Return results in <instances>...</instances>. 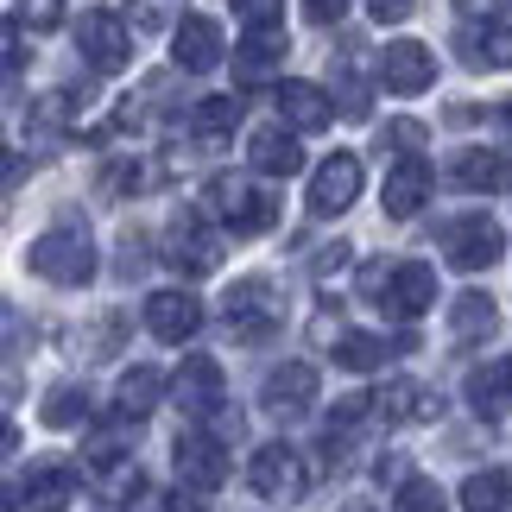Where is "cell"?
<instances>
[{"mask_svg":"<svg viewBox=\"0 0 512 512\" xmlns=\"http://www.w3.org/2000/svg\"><path fill=\"white\" fill-rule=\"evenodd\" d=\"M411 348H418V336H367V329H348V336L336 342V367H348V373H373L386 354H411Z\"/></svg>","mask_w":512,"mask_h":512,"instance_id":"obj_24","label":"cell"},{"mask_svg":"<svg viewBox=\"0 0 512 512\" xmlns=\"http://www.w3.org/2000/svg\"><path fill=\"white\" fill-rule=\"evenodd\" d=\"M165 512H203V494H184V487H177V494L165 500Z\"/></svg>","mask_w":512,"mask_h":512,"instance_id":"obj_41","label":"cell"},{"mask_svg":"<svg viewBox=\"0 0 512 512\" xmlns=\"http://www.w3.org/2000/svg\"><path fill=\"white\" fill-rule=\"evenodd\" d=\"M411 7H418V0H367V13L380 19V26H399V19H411Z\"/></svg>","mask_w":512,"mask_h":512,"instance_id":"obj_39","label":"cell"},{"mask_svg":"<svg viewBox=\"0 0 512 512\" xmlns=\"http://www.w3.org/2000/svg\"><path fill=\"white\" fill-rule=\"evenodd\" d=\"M171 462H177V481L196 487V494H209V487L228 481V443L215 437V430H184V437L171 443Z\"/></svg>","mask_w":512,"mask_h":512,"instance_id":"obj_9","label":"cell"},{"mask_svg":"<svg viewBox=\"0 0 512 512\" xmlns=\"http://www.w3.org/2000/svg\"><path fill=\"white\" fill-rule=\"evenodd\" d=\"M506 253V228L494 215H456V222H443V260L456 272H487L500 266Z\"/></svg>","mask_w":512,"mask_h":512,"instance_id":"obj_6","label":"cell"},{"mask_svg":"<svg viewBox=\"0 0 512 512\" xmlns=\"http://www.w3.org/2000/svg\"><path fill=\"white\" fill-rule=\"evenodd\" d=\"M304 13L317 19V26H336V19L348 13V0H304Z\"/></svg>","mask_w":512,"mask_h":512,"instance_id":"obj_40","label":"cell"},{"mask_svg":"<svg viewBox=\"0 0 512 512\" xmlns=\"http://www.w3.org/2000/svg\"><path fill=\"white\" fill-rule=\"evenodd\" d=\"M456 13H462V19H506L512 0H456Z\"/></svg>","mask_w":512,"mask_h":512,"instance_id":"obj_38","label":"cell"},{"mask_svg":"<svg viewBox=\"0 0 512 512\" xmlns=\"http://www.w3.org/2000/svg\"><path fill=\"white\" fill-rule=\"evenodd\" d=\"M279 64H285V26L247 32L241 45H234V76H241V83H266Z\"/></svg>","mask_w":512,"mask_h":512,"instance_id":"obj_25","label":"cell"},{"mask_svg":"<svg viewBox=\"0 0 512 512\" xmlns=\"http://www.w3.org/2000/svg\"><path fill=\"white\" fill-rule=\"evenodd\" d=\"M272 102H279V121H285V127H298V133H323L329 121H336V102H329V89L298 83V76H285Z\"/></svg>","mask_w":512,"mask_h":512,"instance_id":"obj_18","label":"cell"},{"mask_svg":"<svg viewBox=\"0 0 512 512\" xmlns=\"http://www.w3.org/2000/svg\"><path fill=\"white\" fill-rule=\"evenodd\" d=\"M76 487H83V475H76L70 462H32V475L19 481V506L32 512H64L76 500Z\"/></svg>","mask_w":512,"mask_h":512,"instance_id":"obj_19","label":"cell"},{"mask_svg":"<svg viewBox=\"0 0 512 512\" xmlns=\"http://www.w3.org/2000/svg\"><path fill=\"white\" fill-rule=\"evenodd\" d=\"M500 329V304L487 298V291H462L456 310H449V336H456V348H475Z\"/></svg>","mask_w":512,"mask_h":512,"instance_id":"obj_26","label":"cell"},{"mask_svg":"<svg viewBox=\"0 0 512 512\" xmlns=\"http://www.w3.org/2000/svg\"><path fill=\"white\" fill-rule=\"evenodd\" d=\"M424 203H430V165L411 152V159H399L386 171V215H392V222H411Z\"/></svg>","mask_w":512,"mask_h":512,"instance_id":"obj_22","label":"cell"},{"mask_svg":"<svg viewBox=\"0 0 512 512\" xmlns=\"http://www.w3.org/2000/svg\"><path fill=\"white\" fill-rule=\"evenodd\" d=\"M456 51L468 70H512V26L506 19H468L456 32Z\"/></svg>","mask_w":512,"mask_h":512,"instance_id":"obj_17","label":"cell"},{"mask_svg":"<svg viewBox=\"0 0 512 512\" xmlns=\"http://www.w3.org/2000/svg\"><path fill=\"white\" fill-rule=\"evenodd\" d=\"M203 209L222 222V234H234V241H253V234H266L279 222V196L266 184H247V177H209Z\"/></svg>","mask_w":512,"mask_h":512,"instance_id":"obj_1","label":"cell"},{"mask_svg":"<svg viewBox=\"0 0 512 512\" xmlns=\"http://www.w3.org/2000/svg\"><path fill=\"white\" fill-rule=\"evenodd\" d=\"M38 418H45L51 430H70V424H83V418H89V392H83V386H57L51 399H45V411H38Z\"/></svg>","mask_w":512,"mask_h":512,"instance_id":"obj_31","label":"cell"},{"mask_svg":"<svg viewBox=\"0 0 512 512\" xmlns=\"http://www.w3.org/2000/svg\"><path fill=\"white\" fill-rule=\"evenodd\" d=\"M171 392L196 418L228 424V380H222V361H215V354H184V367L171 373Z\"/></svg>","mask_w":512,"mask_h":512,"instance_id":"obj_7","label":"cell"},{"mask_svg":"<svg viewBox=\"0 0 512 512\" xmlns=\"http://www.w3.org/2000/svg\"><path fill=\"white\" fill-rule=\"evenodd\" d=\"M354 196H361V159L354 152H329L317 165V177H310V215L329 222V215L354 209Z\"/></svg>","mask_w":512,"mask_h":512,"instance_id":"obj_11","label":"cell"},{"mask_svg":"<svg viewBox=\"0 0 512 512\" xmlns=\"http://www.w3.org/2000/svg\"><path fill=\"white\" fill-rule=\"evenodd\" d=\"M57 13H64V0H19V13H13V26H32V32H51V26H57Z\"/></svg>","mask_w":512,"mask_h":512,"instance_id":"obj_36","label":"cell"},{"mask_svg":"<svg viewBox=\"0 0 512 512\" xmlns=\"http://www.w3.org/2000/svg\"><path fill=\"white\" fill-rule=\"evenodd\" d=\"M222 222H209V209H184L171 215L165 228V260L184 272V279H209L215 266H222V234H215Z\"/></svg>","mask_w":512,"mask_h":512,"instance_id":"obj_4","label":"cell"},{"mask_svg":"<svg viewBox=\"0 0 512 512\" xmlns=\"http://www.w3.org/2000/svg\"><path fill=\"white\" fill-rule=\"evenodd\" d=\"M392 512H449V500H443V487H437V481L405 475V487L392 494Z\"/></svg>","mask_w":512,"mask_h":512,"instance_id":"obj_32","label":"cell"},{"mask_svg":"<svg viewBox=\"0 0 512 512\" xmlns=\"http://www.w3.org/2000/svg\"><path fill=\"white\" fill-rule=\"evenodd\" d=\"M247 165L260 171V177H291V171H304V146H298V127H260L247 140Z\"/></svg>","mask_w":512,"mask_h":512,"instance_id":"obj_21","label":"cell"},{"mask_svg":"<svg viewBox=\"0 0 512 512\" xmlns=\"http://www.w3.org/2000/svg\"><path fill=\"white\" fill-rule=\"evenodd\" d=\"M468 405H475V418H506L512 411V354L468 373Z\"/></svg>","mask_w":512,"mask_h":512,"instance_id":"obj_23","label":"cell"},{"mask_svg":"<svg viewBox=\"0 0 512 512\" xmlns=\"http://www.w3.org/2000/svg\"><path fill=\"white\" fill-rule=\"evenodd\" d=\"M247 481H253V494H266V500H304V494H310L304 456H298L291 443H266V449H253Z\"/></svg>","mask_w":512,"mask_h":512,"instance_id":"obj_8","label":"cell"},{"mask_svg":"<svg viewBox=\"0 0 512 512\" xmlns=\"http://www.w3.org/2000/svg\"><path fill=\"white\" fill-rule=\"evenodd\" d=\"M76 51H83V64L89 70H127V57H133V19L121 13H108V7H89L83 19H76Z\"/></svg>","mask_w":512,"mask_h":512,"instance_id":"obj_5","label":"cell"},{"mask_svg":"<svg viewBox=\"0 0 512 512\" xmlns=\"http://www.w3.org/2000/svg\"><path fill=\"white\" fill-rule=\"evenodd\" d=\"M146 329L171 348H184L196 329H203V298L196 291H152L146 298Z\"/></svg>","mask_w":512,"mask_h":512,"instance_id":"obj_14","label":"cell"},{"mask_svg":"<svg viewBox=\"0 0 512 512\" xmlns=\"http://www.w3.org/2000/svg\"><path fill=\"white\" fill-rule=\"evenodd\" d=\"M222 57H228L222 26L203 19V13H184V26L171 32V64L190 70V76H209V70H222Z\"/></svg>","mask_w":512,"mask_h":512,"instance_id":"obj_12","label":"cell"},{"mask_svg":"<svg viewBox=\"0 0 512 512\" xmlns=\"http://www.w3.org/2000/svg\"><path fill=\"white\" fill-rule=\"evenodd\" d=\"M336 108L348 114V121H361V114H367V83H361V70H354V57L336 64Z\"/></svg>","mask_w":512,"mask_h":512,"instance_id":"obj_34","label":"cell"},{"mask_svg":"<svg viewBox=\"0 0 512 512\" xmlns=\"http://www.w3.org/2000/svg\"><path fill=\"white\" fill-rule=\"evenodd\" d=\"M234 19H241L247 32H266V26H285V0H228Z\"/></svg>","mask_w":512,"mask_h":512,"instance_id":"obj_35","label":"cell"},{"mask_svg":"<svg viewBox=\"0 0 512 512\" xmlns=\"http://www.w3.org/2000/svg\"><path fill=\"white\" fill-rule=\"evenodd\" d=\"M159 399H165V373L140 361V367L121 373V386H114V418H133V424H140Z\"/></svg>","mask_w":512,"mask_h":512,"instance_id":"obj_27","label":"cell"},{"mask_svg":"<svg viewBox=\"0 0 512 512\" xmlns=\"http://www.w3.org/2000/svg\"><path fill=\"white\" fill-rule=\"evenodd\" d=\"M342 512H373V506H361V500H354V506H342Z\"/></svg>","mask_w":512,"mask_h":512,"instance_id":"obj_42","label":"cell"},{"mask_svg":"<svg viewBox=\"0 0 512 512\" xmlns=\"http://www.w3.org/2000/svg\"><path fill=\"white\" fill-rule=\"evenodd\" d=\"M222 323H228V336L247 342V348L266 342V336H279V329H285V291L272 285V279H241V285H228Z\"/></svg>","mask_w":512,"mask_h":512,"instance_id":"obj_3","label":"cell"},{"mask_svg":"<svg viewBox=\"0 0 512 512\" xmlns=\"http://www.w3.org/2000/svg\"><path fill=\"white\" fill-rule=\"evenodd\" d=\"M449 184L456 190H481V196H500L512 190V159L506 152H487V146H468L449 159Z\"/></svg>","mask_w":512,"mask_h":512,"instance_id":"obj_20","label":"cell"},{"mask_svg":"<svg viewBox=\"0 0 512 512\" xmlns=\"http://www.w3.org/2000/svg\"><path fill=\"white\" fill-rule=\"evenodd\" d=\"M373 411H380L386 424H437L443 399H437V386H424V380H386L373 392Z\"/></svg>","mask_w":512,"mask_h":512,"instance_id":"obj_15","label":"cell"},{"mask_svg":"<svg viewBox=\"0 0 512 512\" xmlns=\"http://www.w3.org/2000/svg\"><path fill=\"white\" fill-rule=\"evenodd\" d=\"M386 140H392V146H399L405 159H411V152L424 146V127H418V121H392V127H386Z\"/></svg>","mask_w":512,"mask_h":512,"instance_id":"obj_37","label":"cell"},{"mask_svg":"<svg viewBox=\"0 0 512 512\" xmlns=\"http://www.w3.org/2000/svg\"><path fill=\"white\" fill-rule=\"evenodd\" d=\"M380 304H386V317H424V310L437 304V272L424 260H399L386 291H380Z\"/></svg>","mask_w":512,"mask_h":512,"instance_id":"obj_16","label":"cell"},{"mask_svg":"<svg viewBox=\"0 0 512 512\" xmlns=\"http://www.w3.org/2000/svg\"><path fill=\"white\" fill-rule=\"evenodd\" d=\"M241 127V102H234V95H209V102H196L190 108V133L196 140H228V133Z\"/></svg>","mask_w":512,"mask_h":512,"instance_id":"obj_29","label":"cell"},{"mask_svg":"<svg viewBox=\"0 0 512 512\" xmlns=\"http://www.w3.org/2000/svg\"><path fill=\"white\" fill-rule=\"evenodd\" d=\"M133 32H177L184 26V0H127Z\"/></svg>","mask_w":512,"mask_h":512,"instance_id":"obj_30","label":"cell"},{"mask_svg":"<svg viewBox=\"0 0 512 512\" xmlns=\"http://www.w3.org/2000/svg\"><path fill=\"white\" fill-rule=\"evenodd\" d=\"M102 184H108L114 196H140V190H152V165H146V159H114V165L102 171Z\"/></svg>","mask_w":512,"mask_h":512,"instance_id":"obj_33","label":"cell"},{"mask_svg":"<svg viewBox=\"0 0 512 512\" xmlns=\"http://www.w3.org/2000/svg\"><path fill=\"white\" fill-rule=\"evenodd\" d=\"M500 114H506V127H512V102H506V108H500Z\"/></svg>","mask_w":512,"mask_h":512,"instance_id":"obj_43","label":"cell"},{"mask_svg":"<svg viewBox=\"0 0 512 512\" xmlns=\"http://www.w3.org/2000/svg\"><path fill=\"white\" fill-rule=\"evenodd\" d=\"M512 506V475L506 468H481L462 481V512H506Z\"/></svg>","mask_w":512,"mask_h":512,"instance_id":"obj_28","label":"cell"},{"mask_svg":"<svg viewBox=\"0 0 512 512\" xmlns=\"http://www.w3.org/2000/svg\"><path fill=\"white\" fill-rule=\"evenodd\" d=\"M430 83H437V57H430V45L399 38V45L380 51V89H392V95H424Z\"/></svg>","mask_w":512,"mask_h":512,"instance_id":"obj_13","label":"cell"},{"mask_svg":"<svg viewBox=\"0 0 512 512\" xmlns=\"http://www.w3.org/2000/svg\"><path fill=\"white\" fill-rule=\"evenodd\" d=\"M260 405H266V418H272V424L304 418V411L317 405V367H310V361H285V367H272V373H266V386H260Z\"/></svg>","mask_w":512,"mask_h":512,"instance_id":"obj_10","label":"cell"},{"mask_svg":"<svg viewBox=\"0 0 512 512\" xmlns=\"http://www.w3.org/2000/svg\"><path fill=\"white\" fill-rule=\"evenodd\" d=\"M26 266L38 279H51V285H89L95 279V234L83 222H57V228H45L32 241Z\"/></svg>","mask_w":512,"mask_h":512,"instance_id":"obj_2","label":"cell"}]
</instances>
